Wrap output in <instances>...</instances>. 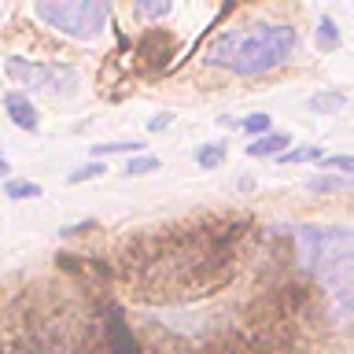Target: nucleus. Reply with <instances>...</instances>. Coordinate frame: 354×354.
Returning a JSON list of instances; mask_svg holds the SVG:
<instances>
[{
	"instance_id": "obj_1",
	"label": "nucleus",
	"mask_w": 354,
	"mask_h": 354,
	"mask_svg": "<svg viewBox=\"0 0 354 354\" xmlns=\"http://www.w3.org/2000/svg\"><path fill=\"white\" fill-rule=\"evenodd\" d=\"M299 262L317 277L328 295V321H354V225H299Z\"/></svg>"
},
{
	"instance_id": "obj_2",
	"label": "nucleus",
	"mask_w": 354,
	"mask_h": 354,
	"mask_svg": "<svg viewBox=\"0 0 354 354\" xmlns=\"http://www.w3.org/2000/svg\"><path fill=\"white\" fill-rule=\"evenodd\" d=\"M299 48V33L288 22H254V26H232L203 52L207 66H221L240 77H259L288 63Z\"/></svg>"
},
{
	"instance_id": "obj_3",
	"label": "nucleus",
	"mask_w": 354,
	"mask_h": 354,
	"mask_svg": "<svg viewBox=\"0 0 354 354\" xmlns=\"http://www.w3.org/2000/svg\"><path fill=\"white\" fill-rule=\"evenodd\" d=\"M33 15L41 22H48L52 30L66 33V37L93 41L107 26L111 4H104V0H37Z\"/></svg>"
},
{
	"instance_id": "obj_4",
	"label": "nucleus",
	"mask_w": 354,
	"mask_h": 354,
	"mask_svg": "<svg viewBox=\"0 0 354 354\" xmlns=\"http://www.w3.org/2000/svg\"><path fill=\"white\" fill-rule=\"evenodd\" d=\"M8 74L26 88H41V93H59V88L77 85V71L66 63H33V59H8Z\"/></svg>"
},
{
	"instance_id": "obj_5",
	"label": "nucleus",
	"mask_w": 354,
	"mask_h": 354,
	"mask_svg": "<svg viewBox=\"0 0 354 354\" xmlns=\"http://www.w3.org/2000/svg\"><path fill=\"white\" fill-rule=\"evenodd\" d=\"M4 107H8V118L15 122L19 129L37 133V111H33V104H30L26 93H8V96H4Z\"/></svg>"
},
{
	"instance_id": "obj_6",
	"label": "nucleus",
	"mask_w": 354,
	"mask_h": 354,
	"mask_svg": "<svg viewBox=\"0 0 354 354\" xmlns=\"http://www.w3.org/2000/svg\"><path fill=\"white\" fill-rule=\"evenodd\" d=\"M281 148H288V137H284V133H266V137H259V140L248 144V155H254V159L277 155V159H281V155H284Z\"/></svg>"
},
{
	"instance_id": "obj_7",
	"label": "nucleus",
	"mask_w": 354,
	"mask_h": 354,
	"mask_svg": "<svg viewBox=\"0 0 354 354\" xmlns=\"http://www.w3.org/2000/svg\"><path fill=\"white\" fill-rule=\"evenodd\" d=\"M310 188H314V192H351L354 177H314Z\"/></svg>"
},
{
	"instance_id": "obj_8",
	"label": "nucleus",
	"mask_w": 354,
	"mask_h": 354,
	"mask_svg": "<svg viewBox=\"0 0 354 354\" xmlns=\"http://www.w3.org/2000/svg\"><path fill=\"white\" fill-rule=\"evenodd\" d=\"M221 159H225L221 144H203V148L196 151V162H199V166H207V170H214V166H221Z\"/></svg>"
},
{
	"instance_id": "obj_9",
	"label": "nucleus",
	"mask_w": 354,
	"mask_h": 354,
	"mask_svg": "<svg viewBox=\"0 0 354 354\" xmlns=\"http://www.w3.org/2000/svg\"><path fill=\"white\" fill-rule=\"evenodd\" d=\"M4 192H8V199H33V196H41V188L33 181H8Z\"/></svg>"
},
{
	"instance_id": "obj_10",
	"label": "nucleus",
	"mask_w": 354,
	"mask_h": 354,
	"mask_svg": "<svg viewBox=\"0 0 354 354\" xmlns=\"http://www.w3.org/2000/svg\"><path fill=\"white\" fill-rule=\"evenodd\" d=\"M317 44H321V48H336V44H339V33H336V22H332V19L317 22Z\"/></svg>"
},
{
	"instance_id": "obj_11",
	"label": "nucleus",
	"mask_w": 354,
	"mask_h": 354,
	"mask_svg": "<svg viewBox=\"0 0 354 354\" xmlns=\"http://www.w3.org/2000/svg\"><path fill=\"white\" fill-rule=\"evenodd\" d=\"M137 148H144L140 140H118V144H96V148H88L100 159V155H118V151H137Z\"/></svg>"
},
{
	"instance_id": "obj_12",
	"label": "nucleus",
	"mask_w": 354,
	"mask_h": 354,
	"mask_svg": "<svg viewBox=\"0 0 354 354\" xmlns=\"http://www.w3.org/2000/svg\"><path fill=\"white\" fill-rule=\"evenodd\" d=\"M343 104H347V100H343L339 93H317L314 100H310V107H314V111H339Z\"/></svg>"
},
{
	"instance_id": "obj_13",
	"label": "nucleus",
	"mask_w": 354,
	"mask_h": 354,
	"mask_svg": "<svg viewBox=\"0 0 354 354\" xmlns=\"http://www.w3.org/2000/svg\"><path fill=\"white\" fill-rule=\"evenodd\" d=\"M310 159H321V148H295V151H284L281 162L292 166V162H310Z\"/></svg>"
},
{
	"instance_id": "obj_14",
	"label": "nucleus",
	"mask_w": 354,
	"mask_h": 354,
	"mask_svg": "<svg viewBox=\"0 0 354 354\" xmlns=\"http://www.w3.org/2000/svg\"><path fill=\"white\" fill-rule=\"evenodd\" d=\"M151 170H159V159H155V155H137V159L126 166L129 177H133V174H151Z\"/></svg>"
},
{
	"instance_id": "obj_15",
	"label": "nucleus",
	"mask_w": 354,
	"mask_h": 354,
	"mask_svg": "<svg viewBox=\"0 0 354 354\" xmlns=\"http://www.w3.org/2000/svg\"><path fill=\"white\" fill-rule=\"evenodd\" d=\"M240 129H248V133H262V137H266V133H270V115H248V118L240 122Z\"/></svg>"
},
{
	"instance_id": "obj_16",
	"label": "nucleus",
	"mask_w": 354,
	"mask_h": 354,
	"mask_svg": "<svg viewBox=\"0 0 354 354\" xmlns=\"http://www.w3.org/2000/svg\"><path fill=\"white\" fill-rule=\"evenodd\" d=\"M100 174H104V162H88V166H82V170H74L66 181L77 185V181H88V177H100Z\"/></svg>"
},
{
	"instance_id": "obj_17",
	"label": "nucleus",
	"mask_w": 354,
	"mask_h": 354,
	"mask_svg": "<svg viewBox=\"0 0 354 354\" xmlns=\"http://www.w3.org/2000/svg\"><path fill=\"white\" fill-rule=\"evenodd\" d=\"M137 15H140V19H159V15H170V4H137Z\"/></svg>"
},
{
	"instance_id": "obj_18",
	"label": "nucleus",
	"mask_w": 354,
	"mask_h": 354,
	"mask_svg": "<svg viewBox=\"0 0 354 354\" xmlns=\"http://www.w3.org/2000/svg\"><path fill=\"white\" fill-rule=\"evenodd\" d=\"M325 166H336V170L354 174V155H332V159H325Z\"/></svg>"
},
{
	"instance_id": "obj_19",
	"label": "nucleus",
	"mask_w": 354,
	"mask_h": 354,
	"mask_svg": "<svg viewBox=\"0 0 354 354\" xmlns=\"http://www.w3.org/2000/svg\"><path fill=\"white\" fill-rule=\"evenodd\" d=\"M11 174V166H8V159H4V155H0V177H8Z\"/></svg>"
}]
</instances>
